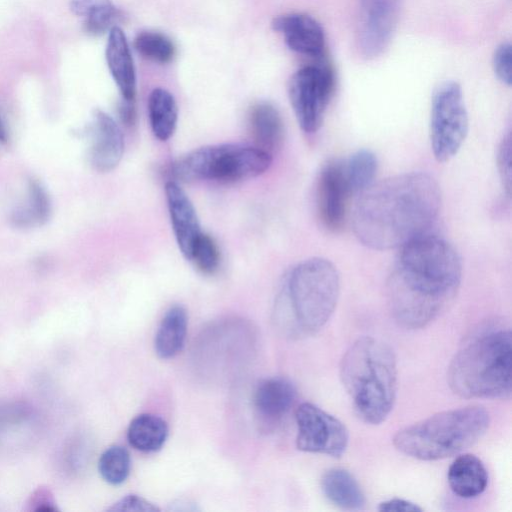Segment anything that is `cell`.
I'll list each match as a JSON object with an SVG mask.
<instances>
[{
    "label": "cell",
    "mask_w": 512,
    "mask_h": 512,
    "mask_svg": "<svg viewBox=\"0 0 512 512\" xmlns=\"http://www.w3.org/2000/svg\"><path fill=\"white\" fill-rule=\"evenodd\" d=\"M357 196L353 231L359 242L374 250L401 248L426 234L441 207L439 185L424 172L374 182Z\"/></svg>",
    "instance_id": "obj_1"
},
{
    "label": "cell",
    "mask_w": 512,
    "mask_h": 512,
    "mask_svg": "<svg viewBox=\"0 0 512 512\" xmlns=\"http://www.w3.org/2000/svg\"><path fill=\"white\" fill-rule=\"evenodd\" d=\"M388 275L392 315L405 328L419 329L454 300L462 279L461 259L445 239L424 234L400 248Z\"/></svg>",
    "instance_id": "obj_2"
},
{
    "label": "cell",
    "mask_w": 512,
    "mask_h": 512,
    "mask_svg": "<svg viewBox=\"0 0 512 512\" xmlns=\"http://www.w3.org/2000/svg\"><path fill=\"white\" fill-rule=\"evenodd\" d=\"M340 293V276L332 262L313 257L284 275L274 305L282 333L298 339L319 332L332 316Z\"/></svg>",
    "instance_id": "obj_3"
},
{
    "label": "cell",
    "mask_w": 512,
    "mask_h": 512,
    "mask_svg": "<svg viewBox=\"0 0 512 512\" xmlns=\"http://www.w3.org/2000/svg\"><path fill=\"white\" fill-rule=\"evenodd\" d=\"M340 378L358 416L378 425L390 414L397 393V364L383 341L364 336L345 352Z\"/></svg>",
    "instance_id": "obj_4"
},
{
    "label": "cell",
    "mask_w": 512,
    "mask_h": 512,
    "mask_svg": "<svg viewBox=\"0 0 512 512\" xmlns=\"http://www.w3.org/2000/svg\"><path fill=\"white\" fill-rule=\"evenodd\" d=\"M510 329L490 328L474 335L448 369L452 391L463 398H509L512 391Z\"/></svg>",
    "instance_id": "obj_5"
},
{
    "label": "cell",
    "mask_w": 512,
    "mask_h": 512,
    "mask_svg": "<svg viewBox=\"0 0 512 512\" xmlns=\"http://www.w3.org/2000/svg\"><path fill=\"white\" fill-rule=\"evenodd\" d=\"M489 424L490 415L481 406L447 410L399 430L393 444L399 452L415 459H445L475 444Z\"/></svg>",
    "instance_id": "obj_6"
},
{
    "label": "cell",
    "mask_w": 512,
    "mask_h": 512,
    "mask_svg": "<svg viewBox=\"0 0 512 512\" xmlns=\"http://www.w3.org/2000/svg\"><path fill=\"white\" fill-rule=\"evenodd\" d=\"M272 154L240 143L208 145L190 151L173 164V174L184 181L234 183L265 173Z\"/></svg>",
    "instance_id": "obj_7"
},
{
    "label": "cell",
    "mask_w": 512,
    "mask_h": 512,
    "mask_svg": "<svg viewBox=\"0 0 512 512\" xmlns=\"http://www.w3.org/2000/svg\"><path fill=\"white\" fill-rule=\"evenodd\" d=\"M469 129L460 84L445 81L434 90L430 109V143L435 159L447 162L463 145Z\"/></svg>",
    "instance_id": "obj_8"
},
{
    "label": "cell",
    "mask_w": 512,
    "mask_h": 512,
    "mask_svg": "<svg viewBox=\"0 0 512 512\" xmlns=\"http://www.w3.org/2000/svg\"><path fill=\"white\" fill-rule=\"evenodd\" d=\"M334 91V73L323 64L304 66L291 76L288 96L304 133L315 134L321 128Z\"/></svg>",
    "instance_id": "obj_9"
},
{
    "label": "cell",
    "mask_w": 512,
    "mask_h": 512,
    "mask_svg": "<svg viewBox=\"0 0 512 512\" xmlns=\"http://www.w3.org/2000/svg\"><path fill=\"white\" fill-rule=\"evenodd\" d=\"M295 419L298 430L296 446L299 450L335 458L345 453L349 433L339 419L309 402L297 407Z\"/></svg>",
    "instance_id": "obj_10"
},
{
    "label": "cell",
    "mask_w": 512,
    "mask_h": 512,
    "mask_svg": "<svg viewBox=\"0 0 512 512\" xmlns=\"http://www.w3.org/2000/svg\"><path fill=\"white\" fill-rule=\"evenodd\" d=\"M401 0H360L357 45L365 59L379 57L393 36Z\"/></svg>",
    "instance_id": "obj_11"
},
{
    "label": "cell",
    "mask_w": 512,
    "mask_h": 512,
    "mask_svg": "<svg viewBox=\"0 0 512 512\" xmlns=\"http://www.w3.org/2000/svg\"><path fill=\"white\" fill-rule=\"evenodd\" d=\"M351 192L343 161L329 159L320 168L316 182V207L322 226L330 232L342 229Z\"/></svg>",
    "instance_id": "obj_12"
},
{
    "label": "cell",
    "mask_w": 512,
    "mask_h": 512,
    "mask_svg": "<svg viewBox=\"0 0 512 512\" xmlns=\"http://www.w3.org/2000/svg\"><path fill=\"white\" fill-rule=\"evenodd\" d=\"M89 132L91 165L99 172L113 170L124 153V136L121 128L110 115L96 110Z\"/></svg>",
    "instance_id": "obj_13"
},
{
    "label": "cell",
    "mask_w": 512,
    "mask_h": 512,
    "mask_svg": "<svg viewBox=\"0 0 512 512\" xmlns=\"http://www.w3.org/2000/svg\"><path fill=\"white\" fill-rule=\"evenodd\" d=\"M272 28L281 33L289 49L302 55L320 57L325 49L321 24L304 13H287L275 17Z\"/></svg>",
    "instance_id": "obj_14"
},
{
    "label": "cell",
    "mask_w": 512,
    "mask_h": 512,
    "mask_svg": "<svg viewBox=\"0 0 512 512\" xmlns=\"http://www.w3.org/2000/svg\"><path fill=\"white\" fill-rule=\"evenodd\" d=\"M165 195L177 245L182 255L189 260L202 233L196 209L185 191L174 181L166 183Z\"/></svg>",
    "instance_id": "obj_15"
},
{
    "label": "cell",
    "mask_w": 512,
    "mask_h": 512,
    "mask_svg": "<svg viewBox=\"0 0 512 512\" xmlns=\"http://www.w3.org/2000/svg\"><path fill=\"white\" fill-rule=\"evenodd\" d=\"M105 58L122 99L135 101L136 73L134 62L126 36L118 26H114L109 31Z\"/></svg>",
    "instance_id": "obj_16"
},
{
    "label": "cell",
    "mask_w": 512,
    "mask_h": 512,
    "mask_svg": "<svg viewBox=\"0 0 512 512\" xmlns=\"http://www.w3.org/2000/svg\"><path fill=\"white\" fill-rule=\"evenodd\" d=\"M248 124L255 146L272 154L284 140V122L278 109L267 101L255 103L248 114Z\"/></svg>",
    "instance_id": "obj_17"
},
{
    "label": "cell",
    "mask_w": 512,
    "mask_h": 512,
    "mask_svg": "<svg viewBox=\"0 0 512 512\" xmlns=\"http://www.w3.org/2000/svg\"><path fill=\"white\" fill-rule=\"evenodd\" d=\"M447 477L451 490L465 499L479 496L488 484V473L484 464L472 454L457 457L450 465Z\"/></svg>",
    "instance_id": "obj_18"
},
{
    "label": "cell",
    "mask_w": 512,
    "mask_h": 512,
    "mask_svg": "<svg viewBox=\"0 0 512 512\" xmlns=\"http://www.w3.org/2000/svg\"><path fill=\"white\" fill-rule=\"evenodd\" d=\"M296 398L294 385L285 378L275 377L262 381L254 394L257 412L269 419L282 418L293 406Z\"/></svg>",
    "instance_id": "obj_19"
},
{
    "label": "cell",
    "mask_w": 512,
    "mask_h": 512,
    "mask_svg": "<svg viewBox=\"0 0 512 512\" xmlns=\"http://www.w3.org/2000/svg\"><path fill=\"white\" fill-rule=\"evenodd\" d=\"M321 489L331 503L344 510H360L366 503L359 483L343 468L327 470L321 478Z\"/></svg>",
    "instance_id": "obj_20"
},
{
    "label": "cell",
    "mask_w": 512,
    "mask_h": 512,
    "mask_svg": "<svg viewBox=\"0 0 512 512\" xmlns=\"http://www.w3.org/2000/svg\"><path fill=\"white\" fill-rule=\"evenodd\" d=\"M187 324V312L183 306L174 305L166 311L154 340L155 352L160 358H172L182 350Z\"/></svg>",
    "instance_id": "obj_21"
},
{
    "label": "cell",
    "mask_w": 512,
    "mask_h": 512,
    "mask_svg": "<svg viewBox=\"0 0 512 512\" xmlns=\"http://www.w3.org/2000/svg\"><path fill=\"white\" fill-rule=\"evenodd\" d=\"M148 116L151 130L160 141L174 134L178 121V106L174 96L164 88L151 91L148 98Z\"/></svg>",
    "instance_id": "obj_22"
},
{
    "label": "cell",
    "mask_w": 512,
    "mask_h": 512,
    "mask_svg": "<svg viewBox=\"0 0 512 512\" xmlns=\"http://www.w3.org/2000/svg\"><path fill=\"white\" fill-rule=\"evenodd\" d=\"M168 436V426L161 417L144 413L135 417L129 424L127 439L131 446L141 452L158 451Z\"/></svg>",
    "instance_id": "obj_23"
},
{
    "label": "cell",
    "mask_w": 512,
    "mask_h": 512,
    "mask_svg": "<svg viewBox=\"0 0 512 512\" xmlns=\"http://www.w3.org/2000/svg\"><path fill=\"white\" fill-rule=\"evenodd\" d=\"M69 7L84 18V29L91 35L109 32L122 16L111 0H71Z\"/></svg>",
    "instance_id": "obj_24"
},
{
    "label": "cell",
    "mask_w": 512,
    "mask_h": 512,
    "mask_svg": "<svg viewBox=\"0 0 512 512\" xmlns=\"http://www.w3.org/2000/svg\"><path fill=\"white\" fill-rule=\"evenodd\" d=\"M343 166L351 194L358 195L374 183L378 160L371 150L359 149L343 161Z\"/></svg>",
    "instance_id": "obj_25"
},
{
    "label": "cell",
    "mask_w": 512,
    "mask_h": 512,
    "mask_svg": "<svg viewBox=\"0 0 512 512\" xmlns=\"http://www.w3.org/2000/svg\"><path fill=\"white\" fill-rule=\"evenodd\" d=\"M50 212L51 204L46 190L37 180H30L27 202L13 212L12 221L19 227L43 225L48 221Z\"/></svg>",
    "instance_id": "obj_26"
},
{
    "label": "cell",
    "mask_w": 512,
    "mask_h": 512,
    "mask_svg": "<svg viewBox=\"0 0 512 512\" xmlns=\"http://www.w3.org/2000/svg\"><path fill=\"white\" fill-rule=\"evenodd\" d=\"M131 458L126 448L113 445L100 456L98 470L101 477L111 485H120L129 476Z\"/></svg>",
    "instance_id": "obj_27"
},
{
    "label": "cell",
    "mask_w": 512,
    "mask_h": 512,
    "mask_svg": "<svg viewBox=\"0 0 512 512\" xmlns=\"http://www.w3.org/2000/svg\"><path fill=\"white\" fill-rule=\"evenodd\" d=\"M134 47L144 58L165 64L175 56V46L165 34L157 31H142L134 39Z\"/></svg>",
    "instance_id": "obj_28"
},
{
    "label": "cell",
    "mask_w": 512,
    "mask_h": 512,
    "mask_svg": "<svg viewBox=\"0 0 512 512\" xmlns=\"http://www.w3.org/2000/svg\"><path fill=\"white\" fill-rule=\"evenodd\" d=\"M189 260L203 274L216 272L220 265V251L214 239L202 232L193 247Z\"/></svg>",
    "instance_id": "obj_29"
},
{
    "label": "cell",
    "mask_w": 512,
    "mask_h": 512,
    "mask_svg": "<svg viewBox=\"0 0 512 512\" xmlns=\"http://www.w3.org/2000/svg\"><path fill=\"white\" fill-rule=\"evenodd\" d=\"M511 148H512L511 133L508 132L501 139V141L498 145V148H497V156H496L498 174H499L503 189L505 190V193L508 197H510V194H511V179H512Z\"/></svg>",
    "instance_id": "obj_30"
},
{
    "label": "cell",
    "mask_w": 512,
    "mask_h": 512,
    "mask_svg": "<svg viewBox=\"0 0 512 512\" xmlns=\"http://www.w3.org/2000/svg\"><path fill=\"white\" fill-rule=\"evenodd\" d=\"M492 66L496 77L505 85L512 82V46L509 42L501 43L494 51Z\"/></svg>",
    "instance_id": "obj_31"
},
{
    "label": "cell",
    "mask_w": 512,
    "mask_h": 512,
    "mask_svg": "<svg viewBox=\"0 0 512 512\" xmlns=\"http://www.w3.org/2000/svg\"><path fill=\"white\" fill-rule=\"evenodd\" d=\"M107 511L111 512H158L160 509L138 495H126L114 504H112Z\"/></svg>",
    "instance_id": "obj_32"
},
{
    "label": "cell",
    "mask_w": 512,
    "mask_h": 512,
    "mask_svg": "<svg viewBox=\"0 0 512 512\" xmlns=\"http://www.w3.org/2000/svg\"><path fill=\"white\" fill-rule=\"evenodd\" d=\"M380 511L396 512H421L422 508L405 499L393 498L380 503Z\"/></svg>",
    "instance_id": "obj_33"
},
{
    "label": "cell",
    "mask_w": 512,
    "mask_h": 512,
    "mask_svg": "<svg viewBox=\"0 0 512 512\" xmlns=\"http://www.w3.org/2000/svg\"><path fill=\"white\" fill-rule=\"evenodd\" d=\"M35 511H54V501L47 490H38L31 499Z\"/></svg>",
    "instance_id": "obj_34"
},
{
    "label": "cell",
    "mask_w": 512,
    "mask_h": 512,
    "mask_svg": "<svg viewBox=\"0 0 512 512\" xmlns=\"http://www.w3.org/2000/svg\"><path fill=\"white\" fill-rule=\"evenodd\" d=\"M119 116L125 125L131 126L136 120L135 101H127L121 99L119 104Z\"/></svg>",
    "instance_id": "obj_35"
},
{
    "label": "cell",
    "mask_w": 512,
    "mask_h": 512,
    "mask_svg": "<svg viewBox=\"0 0 512 512\" xmlns=\"http://www.w3.org/2000/svg\"><path fill=\"white\" fill-rule=\"evenodd\" d=\"M6 141H7V131L5 129L4 123L0 116V142H6Z\"/></svg>",
    "instance_id": "obj_36"
}]
</instances>
